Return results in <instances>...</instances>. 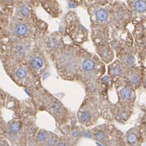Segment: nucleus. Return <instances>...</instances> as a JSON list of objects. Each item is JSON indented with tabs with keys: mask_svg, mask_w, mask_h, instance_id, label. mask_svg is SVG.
Masks as SVG:
<instances>
[{
	"mask_svg": "<svg viewBox=\"0 0 146 146\" xmlns=\"http://www.w3.org/2000/svg\"><path fill=\"white\" fill-rule=\"evenodd\" d=\"M127 62L128 64H132V63L134 62V58L132 56H128L127 57Z\"/></svg>",
	"mask_w": 146,
	"mask_h": 146,
	"instance_id": "16",
	"label": "nucleus"
},
{
	"mask_svg": "<svg viewBox=\"0 0 146 146\" xmlns=\"http://www.w3.org/2000/svg\"><path fill=\"white\" fill-rule=\"evenodd\" d=\"M24 51V49L22 48V46H19L17 48V50H16V52H17V54H22Z\"/></svg>",
	"mask_w": 146,
	"mask_h": 146,
	"instance_id": "17",
	"label": "nucleus"
},
{
	"mask_svg": "<svg viewBox=\"0 0 146 146\" xmlns=\"http://www.w3.org/2000/svg\"><path fill=\"white\" fill-rule=\"evenodd\" d=\"M133 7L138 13H144L146 12V0H136Z\"/></svg>",
	"mask_w": 146,
	"mask_h": 146,
	"instance_id": "1",
	"label": "nucleus"
},
{
	"mask_svg": "<svg viewBox=\"0 0 146 146\" xmlns=\"http://www.w3.org/2000/svg\"><path fill=\"white\" fill-rule=\"evenodd\" d=\"M95 63L91 59H86L82 62V69L85 71H90L94 68Z\"/></svg>",
	"mask_w": 146,
	"mask_h": 146,
	"instance_id": "5",
	"label": "nucleus"
},
{
	"mask_svg": "<svg viewBox=\"0 0 146 146\" xmlns=\"http://www.w3.org/2000/svg\"><path fill=\"white\" fill-rule=\"evenodd\" d=\"M137 136L135 133H131L128 137V142L130 144H134L137 143Z\"/></svg>",
	"mask_w": 146,
	"mask_h": 146,
	"instance_id": "8",
	"label": "nucleus"
},
{
	"mask_svg": "<svg viewBox=\"0 0 146 146\" xmlns=\"http://www.w3.org/2000/svg\"><path fill=\"white\" fill-rule=\"evenodd\" d=\"M19 128H20V124L17 122H13V124L11 125V132H13V133L18 131Z\"/></svg>",
	"mask_w": 146,
	"mask_h": 146,
	"instance_id": "10",
	"label": "nucleus"
},
{
	"mask_svg": "<svg viewBox=\"0 0 146 146\" xmlns=\"http://www.w3.org/2000/svg\"><path fill=\"white\" fill-rule=\"evenodd\" d=\"M120 95L122 98L125 100H129L132 98V94L131 91L128 88H123L120 91Z\"/></svg>",
	"mask_w": 146,
	"mask_h": 146,
	"instance_id": "6",
	"label": "nucleus"
},
{
	"mask_svg": "<svg viewBox=\"0 0 146 146\" xmlns=\"http://www.w3.org/2000/svg\"><path fill=\"white\" fill-rule=\"evenodd\" d=\"M121 72H122V70H121L120 68H119V67H115L113 69V70H112V74H113V75H114V76L119 75V74H121Z\"/></svg>",
	"mask_w": 146,
	"mask_h": 146,
	"instance_id": "13",
	"label": "nucleus"
},
{
	"mask_svg": "<svg viewBox=\"0 0 146 146\" xmlns=\"http://www.w3.org/2000/svg\"><path fill=\"white\" fill-rule=\"evenodd\" d=\"M145 87L146 88V80H145Z\"/></svg>",
	"mask_w": 146,
	"mask_h": 146,
	"instance_id": "19",
	"label": "nucleus"
},
{
	"mask_svg": "<svg viewBox=\"0 0 146 146\" xmlns=\"http://www.w3.org/2000/svg\"><path fill=\"white\" fill-rule=\"evenodd\" d=\"M96 139H98V140L102 141L104 139L105 136H104V133H102V132H98V133L96 134Z\"/></svg>",
	"mask_w": 146,
	"mask_h": 146,
	"instance_id": "14",
	"label": "nucleus"
},
{
	"mask_svg": "<svg viewBox=\"0 0 146 146\" xmlns=\"http://www.w3.org/2000/svg\"><path fill=\"white\" fill-rule=\"evenodd\" d=\"M57 146H65V144L64 143H59L57 145Z\"/></svg>",
	"mask_w": 146,
	"mask_h": 146,
	"instance_id": "18",
	"label": "nucleus"
},
{
	"mask_svg": "<svg viewBox=\"0 0 146 146\" xmlns=\"http://www.w3.org/2000/svg\"><path fill=\"white\" fill-rule=\"evenodd\" d=\"M56 138H55V137H51L49 140H48V145L50 146H53L56 143Z\"/></svg>",
	"mask_w": 146,
	"mask_h": 146,
	"instance_id": "15",
	"label": "nucleus"
},
{
	"mask_svg": "<svg viewBox=\"0 0 146 146\" xmlns=\"http://www.w3.org/2000/svg\"><path fill=\"white\" fill-rule=\"evenodd\" d=\"M130 80L131 83L135 86H137L140 84V76L137 73H131L130 75Z\"/></svg>",
	"mask_w": 146,
	"mask_h": 146,
	"instance_id": "7",
	"label": "nucleus"
},
{
	"mask_svg": "<svg viewBox=\"0 0 146 146\" xmlns=\"http://www.w3.org/2000/svg\"><path fill=\"white\" fill-rule=\"evenodd\" d=\"M108 15L107 11L103 9H100L96 12V18L100 22L106 21L108 19Z\"/></svg>",
	"mask_w": 146,
	"mask_h": 146,
	"instance_id": "4",
	"label": "nucleus"
},
{
	"mask_svg": "<svg viewBox=\"0 0 146 146\" xmlns=\"http://www.w3.org/2000/svg\"><path fill=\"white\" fill-rule=\"evenodd\" d=\"M31 65L33 68L38 70L43 66V62L40 58L33 57L31 60Z\"/></svg>",
	"mask_w": 146,
	"mask_h": 146,
	"instance_id": "3",
	"label": "nucleus"
},
{
	"mask_svg": "<svg viewBox=\"0 0 146 146\" xmlns=\"http://www.w3.org/2000/svg\"><path fill=\"white\" fill-rule=\"evenodd\" d=\"M15 32L17 35L25 36L28 33V27L23 23H19L15 27Z\"/></svg>",
	"mask_w": 146,
	"mask_h": 146,
	"instance_id": "2",
	"label": "nucleus"
},
{
	"mask_svg": "<svg viewBox=\"0 0 146 146\" xmlns=\"http://www.w3.org/2000/svg\"><path fill=\"white\" fill-rule=\"evenodd\" d=\"M82 120L83 121V122H87L88 120L90 119L91 117H90V114L88 113H83L82 114Z\"/></svg>",
	"mask_w": 146,
	"mask_h": 146,
	"instance_id": "12",
	"label": "nucleus"
},
{
	"mask_svg": "<svg viewBox=\"0 0 146 146\" xmlns=\"http://www.w3.org/2000/svg\"><path fill=\"white\" fill-rule=\"evenodd\" d=\"M16 74H17V76H18L19 79H22V78H24L26 75V72L25 70L24 69L22 68H19L17 70V72H16Z\"/></svg>",
	"mask_w": 146,
	"mask_h": 146,
	"instance_id": "11",
	"label": "nucleus"
},
{
	"mask_svg": "<svg viewBox=\"0 0 146 146\" xmlns=\"http://www.w3.org/2000/svg\"><path fill=\"white\" fill-rule=\"evenodd\" d=\"M48 137V133H47L46 132L41 131L40 133H39V135H38V139H39V141H40V142H44V141L47 139Z\"/></svg>",
	"mask_w": 146,
	"mask_h": 146,
	"instance_id": "9",
	"label": "nucleus"
}]
</instances>
